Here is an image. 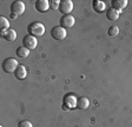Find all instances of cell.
<instances>
[{
  "instance_id": "obj_11",
  "label": "cell",
  "mask_w": 132,
  "mask_h": 127,
  "mask_svg": "<svg viewBox=\"0 0 132 127\" xmlns=\"http://www.w3.org/2000/svg\"><path fill=\"white\" fill-rule=\"evenodd\" d=\"M27 75V69L24 65H19L18 68L15 69V72H14V77L18 79V80H24L25 78Z\"/></svg>"
},
{
  "instance_id": "obj_15",
  "label": "cell",
  "mask_w": 132,
  "mask_h": 127,
  "mask_svg": "<svg viewBox=\"0 0 132 127\" xmlns=\"http://www.w3.org/2000/svg\"><path fill=\"white\" fill-rule=\"evenodd\" d=\"M126 6H127V0H114V1H112V7L119 12L123 11Z\"/></svg>"
},
{
  "instance_id": "obj_14",
  "label": "cell",
  "mask_w": 132,
  "mask_h": 127,
  "mask_svg": "<svg viewBox=\"0 0 132 127\" xmlns=\"http://www.w3.org/2000/svg\"><path fill=\"white\" fill-rule=\"evenodd\" d=\"M88 106H90V100H88L86 97L78 98L77 108H79V110H86V108H88Z\"/></svg>"
},
{
  "instance_id": "obj_2",
  "label": "cell",
  "mask_w": 132,
  "mask_h": 127,
  "mask_svg": "<svg viewBox=\"0 0 132 127\" xmlns=\"http://www.w3.org/2000/svg\"><path fill=\"white\" fill-rule=\"evenodd\" d=\"M19 66V63L18 61L15 60L14 58H7L3 61L1 63V67H3V71L6 73H12V72H15V69L18 68Z\"/></svg>"
},
{
  "instance_id": "obj_13",
  "label": "cell",
  "mask_w": 132,
  "mask_h": 127,
  "mask_svg": "<svg viewBox=\"0 0 132 127\" xmlns=\"http://www.w3.org/2000/svg\"><path fill=\"white\" fill-rule=\"evenodd\" d=\"M3 38L5 39L6 41H8V42H13L14 40L16 39V32H15V30H13V28H10L8 31H6V32H5V34L3 35Z\"/></svg>"
},
{
  "instance_id": "obj_21",
  "label": "cell",
  "mask_w": 132,
  "mask_h": 127,
  "mask_svg": "<svg viewBox=\"0 0 132 127\" xmlns=\"http://www.w3.org/2000/svg\"><path fill=\"white\" fill-rule=\"evenodd\" d=\"M0 127H3V126H0Z\"/></svg>"
},
{
  "instance_id": "obj_9",
  "label": "cell",
  "mask_w": 132,
  "mask_h": 127,
  "mask_svg": "<svg viewBox=\"0 0 132 127\" xmlns=\"http://www.w3.org/2000/svg\"><path fill=\"white\" fill-rule=\"evenodd\" d=\"M34 6H36V10L39 13H46L50 8V1H47V0H37Z\"/></svg>"
},
{
  "instance_id": "obj_17",
  "label": "cell",
  "mask_w": 132,
  "mask_h": 127,
  "mask_svg": "<svg viewBox=\"0 0 132 127\" xmlns=\"http://www.w3.org/2000/svg\"><path fill=\"white\" fill-rule=\"evenodd\" d=\"M16 55L19 57V58H27L28 55H30V50H27L26 47L24 46H20L16 48Z\"/></svg>"
},
{
  "instance_id": "obj_8",
  "label": "cell",
  "mask_w": 132,
  "mask_h": 127,
  "mask_svg": "<svg viewBox=\"0 0 132 127\" xmlns=\"http://www.w3.org/2000/svg\"><path fill=\"white\" fill-rule=\"evenodd\" d=\"M73 10V3L71 0H61L60 5H59V11L60 13H63L64 15H67L70 14Z\"/></svg>"
},
{
  "instance_id": "obj_4",
  "label": "cell",
  "mask_w": 132,
  "mask_h": 127,
  "mask_svg": "<svg viewBox=\"0 0 132 127\" xmlns=\"http://www.w3.org/2000/svg\"><path fill=\"white\" fill-rule=\"evenodd\" d=\"M67 33H66V30L64 27L59 26H54V27L51 30V37H52L54 40H64L66 38Z\"/></svg>"
},
{
  "instance_id": "obj_18",
  "label": "cell",
  "mask_w": 132,
  "mask_h": 127,
  "mask_svg": "<svg viewBox=\"0 0 132 127\" xmlns=\"http://www.w3.org/2000/svg\"><path fill=\"white\" fill-rule=\"evenodd\" d=\"M107 33H109L110 37H117L119 34V27L116 25L111 26V27L109 28V31H107Z\"/></svg>"
},
{
  "instance_id": "obj_7",
  "label": "cell",
  "mask_w": 132,
  "mask_h": 127,
  "mask_svg": "<svg viewBox=\"0 0 132 127\" xmlns=\"http://www.w3.org/2000/svg\"><path fill=\"white\" fill-rule=\"evenodd\" d=\"M77 98L74 94H67L64 98V110H72L77 107Z\"/></svg>"
},
{
  "instance_id": "obj_19",
  "label": "cell",
  "mask_w": 132,
  "mask_h": 127,
  "mask_svg": "<svg viewBox=\"0 0 132 127\" xmlns=\"http://www.w3.org/2000/svg\"><path fill=\"white\" fill-rule=\"evenodd\" d=\"M59 5H60V1H57V0H50V8L59 10Z\"/></svg>"
},
{
  "instance_id": "obj_5",
  "label": "cell",
  "mask_w": 132,
  "mask_h": 127,
  "mask_svg": "<svg viewBox=\"0 0 132 127\" xmlns=\"http://www.w3.org/2000/svg\"><path fill=\"white\" fill-rule=\"evenodd\" d=\"M11 13L15 14L16 17L18 15H21L25 13V4L20 0H15L11 4Z\"/></svg>"
},
{
  "instance_id": "obj_10",
  "label": "cell",
  "mask_w": 132,
  "mask_h": 127,
  "mask_svg": "<svg viewBox=\"0 0 132 127\" xmlns=\"http://www.w3.org/2000/svg\"><path fill=\"white\" fill-rule=\"evenodd\" d=\"M105 15H106V18L110 20V21H116V20L119 19L120 12L117 11V10H114L113 7H110V8L106 10V12H105Z\"/></svg>"
},
{
  "instance_id": "obj_6",
  "label": "cell",
  "mask_w": 132,
  "mask_h": 127,
  "mask_svg": "<svg viewBox=\"0 0 132 127\" xmlns=\"http://www.w3.org/2000/svg\"><path fill=\"white\" fill-rule=\"evenodd\" d=\"M59 24H60V26L64 27L65 30H67V28H72L74 26V24H76V19H74V17L71 15V14L63 15V17L60 18V20H59Z\"/></svg>"
},
{
  "instance_id": "obj_3",
  "label": "cell",
  "mask_w": 132,
  "mask_h": 127,
  "mask_svg": "<svg viewBox=\"0 0 132 127\" xmlns=\"http://www.w3.org/2000/svg\"><path fill=\"white\" fill-rule=\"evenodd\" d=\"M38 45V39L36 37L31 35V34H26V35L22 38V46L26 47L27 50L33 51Z\"/></svg>"
},
{
  "instance_id": "obj_1",
  "label": "cell",
  "mask_w": 132,
  "mask_h": 127,
  "mask_svg": "<svg viewBox=\"0 0 132 127\" xmlns=\"http://www.w3.org/2000/svg\"><path fill=\"white\" fill-rule=\"evenodd\" d=\"M27 32L28 34L36 37V38H40L45 33V26L40 21H33L27 26Z\"/></svg>"
},
{
  "instance_id": "obj_12",
  "label": "cell",
  "mask_w": 132,
  "mask_h": 127,
  "mask_svg": "<svg viewBox=\"0 0 132 127\" xmlns=\"http://www.w3.org/2000/svg\"><path fill=\"white\" fill-rule=\"evenodd\" d=\"M92 5H93V10L97 13H103V12H106V10H107L105 3H103L100 0H93Z\"/></svg>"
},
{
  "instance_id": "obj_16",
  "label": "cell",
  "mask_w": 132,
  "mask_h": 127,
  "mask_svg": "<svg viewBox=\"0 0 132 127\" xmlns=\"http://www.w3.org/2000/svg\"><path fill=\"white\" fill-rule=\"evenodd\" d=\"M0 28H1V35H4L6 31L10 30V21H8L7 18L5 17L0 18Z\"/></svg>"
},
{
  "instance_id": "obj_20",
  "label": "cell",
  "mask_w": 132,
  "mask_h": 127,
  "mask_svg": "<svg viewBox=\"0 0 132 127\" xmlns=\"http://www.w3.org/2000/svg\"><path fill=\"white\" fill-rule=\"evenodd\" d=\"M18 127H33V125L28 120H22V121H20L18 124Z\"/></svg>"
}]
</instances>
